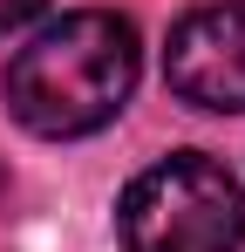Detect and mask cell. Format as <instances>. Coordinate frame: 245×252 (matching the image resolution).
Returning <instances> with one entry per match:
<instances>
[{
  "instance_id": "2",
  "label": "cell",
  "mask_w": 245,
  "mask_h": 252,
  "mask_svg": "<svg viewBox=\"0 0 245 252\" xmlns=\"http://www.w3.org/2000/svg\"><path fill=\"white\" fill-rule=\"evenodd\" d=\"M116 232L122 252H239L245 246L239 177L204 150H177L129 177L116 205Z\"/></svg>"
},
{
  "instance_id": "4",
  "label": "cell",
  "mask_w": 245,
  "mask_h": 252,
  "mask_svg": "<svg viewBox=\"0 0 245 252\" xmlns=\"http://www.w3.org/2000/svg\"><path fill=\"white\" fill-rule=\"evenodd\" d=\"M41 7H48V0H0V34H14L21 21H34Z\"/></svg>"
},
{
  "instance_id": "3",
  "label": "cell",
  "mask_w": 245,
  "mask_h": 252,
  "mask_svg": "<svg viewBox=\"0 0 245 252\" xmlns=\"http://www.w3.org/2000/svg\"><path fill=\"white\" fill-rule=\"evenodd\" d=\"M163 75H170V89L184 102L239 116L245 109V0H204V7H191L170 28Z\"/></svg>"
},
{
  "instance_id": "5",
  "label": "cell",
  "mask_w": 245,
  "mask_h": 252,
  "mask_svg": "<svg viewBox=\"0 0 245 252\" xmlns=\"http://www.w3.org/2000/svg\"><path fill=\"white\" fill-rule=\"evenodd\" d=\"M0 198H7V164H0Z\"/></svg>"
},
{
  "instance_id": "1",
  "label": "cell",
  "mask_w": 245,
  "mask_h": 252,
  "mask_svg": "<svg viewBox=\"0 0 245 252\" xmlns=\"http://www.w3.org/2000/svg\"><path fill=\"white\" fill-rule=\"evenodd\" d=\"M136 68H143L136 28L109 7H82V14L48 21L7 62V109L21 129L55 136V143L89 136L122 116V102L136 95Z\"/></svg>"
}]
</instances>
